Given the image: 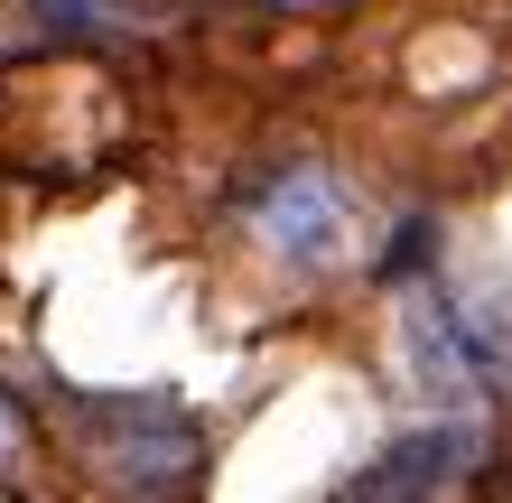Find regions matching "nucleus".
I'll use <instances>...</instances> for the list:
<instances>
[{
  "label": "nucleus",
  "instance_id": "obj_2",
  "mask_svg": "<svg viewBox=\"0 0 512 503\" xmlns=\"http://www.w3.org/2000/svg\"><path fill=\"white\" fill-rule=\"evenodd\" d=\"M243 215H252V233H261L280 261H298V271H336V261H345V233H354L345 187H336L317 159L261 168L252 187H243Z\"/></svg>",
  "mask_w": 512,
  "mask_h": 503
},
{
  "label": "nucleus",
  "instance_id": "obj_3",
  "mask_svg": "<svg viewBox=\"0 0 512 503\" xmlns=\"http://www.w3.org/2000/svg\"><path fill=\"white\" fill-rule=\"evenodd\" d=\"M475 457H485V429H466V420H447V429H410L401 448H382V457H373L336 503H447V494L475 476Z\"/></svg>",
  "mask_w": 512,
  "mask_h": 503
},
{
  "label": "nucleus",
  "instance_id": "obj_1",
  "mask_svg": "<svg viewBox=\"0 0 512 503\" xmlns=\"http://www.w3.org/2000/svg\"><path fill=\"white\" fill-rule=\"evenodd\" d=\"M66 410H75L84 457H94L122 494H140V503H187L196 494L205 429H196L187 401H168V392H75Z\"/></svg>",
  "mask_w": 512,
  "mask_h": 503
},
{
  "label": "nucleus",
  "instance_id": "obj_4",
  "mask_svg": "<svg viewBox=\"0 0 512 503\" xmlns=\"http://www.w3.org/2000/svg\"><path fill=\"white\" fill-rule=\"evenodd\" d=\"M47 19L66 28H103V38H131V28H159V0H47Z\"/></svg>",
  "mask_w": 512,
  "mask_h": 503
}]
</instances>
